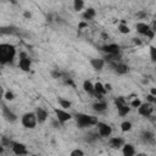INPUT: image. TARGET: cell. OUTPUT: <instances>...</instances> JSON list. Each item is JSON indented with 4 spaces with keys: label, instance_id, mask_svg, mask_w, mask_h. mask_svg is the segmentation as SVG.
Listing matches in <instances>:
<instances>
[{
    "label": "cell",
    "instance_id": "cell-40",
    "mask_svg": "<svg viewBox=\"0 0 156 156\" xmlns=\"http://www.w3.org/2000/svg\"><path fill=\"white\" fill-rule=\"evenodd\" d=\"M134 43H135V44H138V45H140V44H141V42H140V40H138V39H134Z\"/></svg>",
    "mask_w": 156,
    "mask_h": 156
},
{
    "label": "cell",
    "instance_id": "cell-30",
    "mask_svg": "<svg viewBox=\"0 0 156 156\" xmlns=\"http://www.w3.org/2000/svg\"><path fill=\"white\" fill-rule=\"evenodd\" d=\"M140 105H141V101H140L139 99H137V98H135V99L131 102V106H132V107H135V109H137V107L139 109V107H140Z\"/></svg>",
    "mask_w": 156,
    "mask_h": 156
},
{
    "label": "cell",
    "instance_id": "cell-3",
    "mask_svg": "<svg viewBox=\"0 0 156 156\" xmlns=\"http://www.w3.org/2000/svg\"><path fill=\"white\" fill-rule=\"evenodd\" d=\"M37 122H38L37 116H35V113H33V112L24 113L23 117H22V124H23L26 128H29V129L34 128L35 124H37Z\"/></svg>",
    "mask_w": 156,
    "mask_h": 156
},
{
    "label": "cell",
    "instance_id": "cell-38",
    "mask_svg": "<svg viewBox=\"0 0 156 156\" xmlns=\"http://www.w3.org/2000/svg\"><path fill=\"white\" fill-rule=\"evenodd\" d=\"M24 17H26V18H31V17H32V14H31V12H28V11H26V12H24Z\"/></svg>",
    "mask_w": 156,
    "mask_h": 156
},
{
    "label": "cell",
    "instance_id": "cell-1",
    "mask_svg": "<svg viewBox=\"0 0 156 156\" xmlns=\"http://www.w3.org/2000/svg\"><path fill=\"white\" fill-rule=\"evenodd\" d=\"M15 55H16V49L14 45H10V44L0 45V61H1V63L12 61Z\"/></svg>",
    "mask_w": 156,
    "mask_h": 156
},
{
    "label": "cell",
    "instance_id": "cell-32",
    "mask_svg": "<svg viewBox=\"0 0 156 156\" xmlns=\"http://www.w3.org/2000/svg\"><path fill=\"white\" fill-rule=\"evenodd\" d=\"M85 27H88V23H85V22H81L79 24H78V29H83Z\"/></svg>",
    "mask_w": 156,
    "mask_h": 156
},
{
    "label": "cell",
    "instance_id": "cell-8",
    "mask_svg": "<svg viewBox=\"0 0 156 156\" xmlns=\"http://www.w3.org/2000/svg\"><path fill=\"white\" fill-rule=\"evenodd\" d=\"M111 65H112L113 70H115L117 73H120V74H124V73L128 72V67L126 66L124 63H121V62H113V63H111Z\"/></svg>",
    "mask_w": 156,
    "mask_h": 156
},
{
    "label": "cell",
    "instance_id": "cell-37",
    "mask_svg": "<svg viewBox=\"0 0 156 156\" xmlns=\"http://www.w3.org/2000/svg\"><path fill=\"white\" fill-rule=\"evenodd\" d=\"M150 94H151L152 96H155V98H156V88H151V90H150Z\"/></svg>",
    "mask_w": 156,
    "mask_h": 156
},
{
    "label": "cell",
    "instance_id": "cell-28",
    "mask_svg": "<svg viewBox=\"0 0 156 156\" xmlns=\"http://www.w3.org/2000/svg\"><path fill=\"white\" fill-rule=\"evenodd\" d=\"M150 57H151V61L156 62V48L155 46H150Z\"/></svg>",
    "mask_w": 156,
    "mask_h": 156
},
{
    "label": "cell",
    "instance_id": "cell-18",
    "mask_svg": "<svg viewBox=\"0 0 156 156\" xmlns=\"http://www.w3.org/2000/svg\"><path fill=\"white\" fill-rule=\"evenodd\" d=\"M83 89L85 90L87 93L92 94V95H94V93H95L94 84H92V82H89V81H84V83H83Z\"/></svg>",
    "mask_w": 156,
    "mask_h": 156
},
{
    "label": "cell",
    "instance_id": "cell-15",
    "mask_svg": "<svg viewBox=\"0 0 156 156\" xmlns=\"http://www.w3.org/2000/svg\"><path fill=\"white\" fill-rule=\"evenodd\" d=\"M150 29H151L150 26H148L146 23H143V22L137 23V31H138V33H140V34H144V35H145Z\"/></svg>",
    "mask_w": 156,
    "mask_h": 156
},
{
    "label": "cell",
    "instance_id": "cell-14",
    "mask_svg": "<svg viewBox=\"0 0 156 156\" xmlns=\"http://www.w3.org/2000/svg\"><path fill=\"white\" fill-rule=\"evenodd\" d=\"M31 65H32L31 60H29L28 57H26V59H21V60H20V62H18V67H20L21 70H23V71H29Z\"/></svg>",
    "mask_w": 156,
    "mask_h": 156
},
{
    "label": "cell",
    "instance_id": "cell-29",
    "mask_svg": "<svg viewBox=\"0 0 156 156\" xmlns=\"http://www.w3.org/2000/svg\"><path fill=\"white\" fill-rule=\"evenodd\" d=\"M70 156H84V152L81 150V149H76V150H72Z\"/></svg>",
    "mask_w": 156,
    "mask_h": 156
},
{
    "label": "cell",
    "instance_id": "cell-34",
    "mask_svg": "<svg viewBox=\"0 0 156 156\" xmlns=\"http://www.w3.org/2000/svg\"><path fill=\"white\" fill-rule=\"evenodd\" d=\"M155 99H156V98H155V96H152L151 94H149V95H148V101H149V102H155Z\"/></svg>",
    "mask_w": 156,
    "mask_h": 156
},
{
    "label": "cell",
    "instance_id": "cell-26",
    "mask_svg": "<svg viewBox=\"0 0 156 156\" xmlns=\"http://www.w3.org/2000/svg\"><path fill=\"white\" fill-rule=\"evenodd\" d=\"M73 6H74V10H76V11H79V10H82V9H83L84 3L82 1V0H74Z\"/></svg>",
    "mask_w": 156,
    "mask_h": 156
},
{
    "label": "cell",
    "instance_id": "cell-25",
    "mask_svg": "<svg viewBox=\"0 0 156 156\" xmlns=\"http://www.w3.org/2000/svg\"><path fill=\"white\" fill-rule=\"evenodd\" d=\"M59 104L61 105L62 109H70L71 107V101L65 100V99H59Z\"/></svg>",
    "mask_w": 156,
    "mask_h": 156
},
{
    "label": "cell",
    "instance_id": "cell-11",
    "mask_svg": "<svg viewBox=\"0 0 156 156\" xmlns=\"http://www.w3.org/2000/svg\"><path fill=\"white\" fill-rule=\"evenodd\" d=\"M3 115H4L5 118H6L7 121H10V122H14V121L17 120V116H16L14 112H11L6 106H3Z\"/></svg>",
    "mask_w": 156,
    "mask_h": 156
},
{
    "label": "cell",
    "instance_id": "cell-21",
    "mask_svg": "<svg viewBox=\"0 0 156 156\" xmlns=\"http://www.w3.org/2000/svg\"><path fill=\"white\" fill-rule=\"evenodd\" d=\"M117 111H118L120 116H126V115L129 113V111H131V107L128 105H124V106H121V107H117Z\"/></svg>",
    "mask_w": 156,
    "mask_h": 156
},
{
    "label": "cell",
    "instance_id": "cell-43",
    "mask_svg": "<svg viewBox=\"0 0 156 156\" xmlns=\"http://www.w3.org/2000/svg\"><path fill=\"white\" fill-rule=\"evenodd\" d=\"M155 72H156V68H155Z\"/></svg>",
    "mask_w": 156,
    "mask_h": 156
},
{
    "label": "cell",
    "instance_id": "cell-41",
    "mask_svg": "<svg viewBox=\"0 0 156 156\" xmlns=\"http://www.w3.org/2000/svg\"><path fill=\"white\" fill-rule=\"evenodd\" d=\"M138 16H140V17H144V16H146L144 12H140V14H138Z\"/></svg>",
    "mask_w": 156,
    "mask_h": 156
},
{
    "label": "cell",
    "instance_id": "cell-6",
    "mask_svg": "<svg viewBox=\"0 0 156 156\" xmlns=\"http://www.w3.org/2000/svg\"><path fill=\"white\" fill-rule=\"evenodd\" d=\"M102 50L105 51L107 55H116L120 53V46L117 44H107V45H104Z\"/></svg>",
    "mask_w": 156,
    "mask_h": 156
},
{
    "label": "cell",
    "instance_id": "cell-31",
    "mask_svg": "<svg viewBox=\"0 0 156 156\" xmlns=\"http://www.w3.org/2000/svg\"><path fill=\"white\" fill-rule=\"evenodd\" d=\"M5 99L11 101V100H14V99H15V95L12 94L11 92H6V93H5Z\"/></svg>",
    "mask_w": 156,
    "mask_h": 156
},
{
    "label": "cell",
    "instance_id": "cell-12",
    "mask_svg": "<svg viewBox=\"0 0 156 156\" xmlns=\"http://www.w3.org/2000/svg\"><path fill=\"white\" fill-rule=\"evenodd\" d=\"M90 65L93 66L94 70L101 71L102 67H104V65H105V61H104L102 59H93V60H90Z\"/></svg>",
    "mask_w": 156,
    "mask_h": 156
},
{
    "label": "cell",
    "instance_id": "cell-5",
    "mask_svg": "<svg viewBox=\"0 0 156 156\" xmlns=\"http://www.w3.org/2000/svg\"><path fill=\"white\" fill-rule=\"evenodd\" d=\"M55 113H56V118L60 121V122H67L71 120V115L68 112H66L65 110H59V109H55Z\"/></svg>",
    "mask_w": 156,
    "mask_h": 156
},
{
    "label": "cell",
    "instance_id": "cell-27",
    "mask_svg": "<svg viewBox=\"0 0 156 156\" xmlns=\"http://www.w3.org/2000/svg\"><path fill=\"white\" fill-rule=\"evenodd\" d=\"M141 138L144 139L145 141H154V135L150 132H144L141 134Z\"/></svg>",
    "mask_w": 156,
    "mask_h": 156
},
{
    "label": "cell",
    "instance_id": "cell-19",
    "mask_svg": "<svg viewBox=\"0 0 156 156\" xmlns=\"http://www.w3.org/2000/svg\"><path fill=\"white\" fill-rule=\"evenodd\" d=\"M93 109L98 112H102V111H105L107 109V105L104 101H99V102H95L94 105H93Z\"/></svg>",
    "mask_w": 156,
    "mask_h": 156
},
{
    "label": "cell",
    "instance_id": "cell-35",
    "mask_svg": "<svg viewBox=\"0 0 156 156\" xmlns=\"http://www.w3.org/2000/svg\"><path fill=\"white\" fill-rule=\"evenodd\" d=\"M53 126H54L55 128H59V127H60V121H59V120L53 121Z\"/></svg>",
    "mask_w": 156,
    "mask_h": 156
},
{
    "label": "cell",
    "instance_id": "cell-22",
    "mask_svg": "<svg viewBox=\"0 0 156 156\" xmlns=\"http://www.w3.org/2000/svg\"><path fill=\"white\" fill-rule=\"evenodd\" d=\"M118 31H120L122 34H128L129 32H131V29H129V27L126 24V22H124V21H122V23L118 26Z\"/></svg>",
    "mask_w": 156,
    "mask_h": 156
},
{
    "label": "cell",
    "instance_id": "cell-16",
    "mask_svg": "<svg viewBox=\"0 0 156 156\" xmlns=\"http://www.w3.org/2000/svg\"><path fill=\"white\" fill-rule=\"evenodd\" d=\"M123 145V139L121 138H111L110 139V146L113 149H118Z\"/></svg>",
    "mask_w": 156,
    "mask_h": 156
},
{
    "label": "cell",
    "instance_id": "cell-24",
    "mask_svg": "<svg viewBox=\"0 0 156 156\" xmlns=\"http://www.w3.org/2000/svg\"><path fill=\"white\" fill-rule=\"evenodd\" d=\"M115 104H116V107H121V106H124V105H127L126 99H124L123 96L117 98V99L115 100Z\"/></svg>",
    "mask_w": 156,
    "mask_h": 156
},
{
    "label": "cell",
    "instance_id": "cell-42",
    "mask_svg": "<svg viewBox=\"0 0 156 156\" xmlns=\"http://www.w3.org/2000/svg\"><path fill=\"white\" fill-rule=\"evenodd\" d=\"M32 156H37V155H32Z\"/></svg>",
    "mask_w": 156,
    "mask_h": 156
},
{
    "label": "cell",
    "instance_id": "cell-23",
    "mask_svg": "<svg viewBox=\"0 0 156 156\" xmlns=\"http://www.w3.org/2000/svg\"><path fill=\"white\" fill-rule=\"evenodd\" d=\"M121 129H122V132H128V131H131V129H132V123H131V122H128V121L122 122V124H121Z\"/></svg>",
    "mask_w": 156,
    "mask_h": 156
},
{
    "label": "cell",
    "instance_id": "cell-20",
    "mask_svg": "<svg viewBox=\"0 0 156 156\" xmlns=\"http://www.w3.org/2000/svg\"><path fill=\"white\" fill-rule=\"evenodd\" d=\"M95 15H96L95 10H94L93 7H89L88 10H85V12L83 14V18H85V20H92V18L95 17Z\"/></svg>",
    "mask_w": 156,
    "mask_h": 156
},
{
    "label": "cell",
    "instance_id": "cell-10",
    "mask_svg": "<svg viewBox=\"0 0 156 156\" xmlns=\"http://www.w3.org/2000/svg\"><path fill=\"white\" fill-rule=\"evenodd\" d=\"M12 150L16 155H26L27 154V149H26V145L21 144V143H15L14 146H12Z\"/></svg>",
    "mask_w": 156,
    "mask_h": 156
},
{
    "label": "cell",
    "instance_id": "cell-33",
    "mask_svg": "<svg viewBox=\"0 0 156 156\" xmlns=\"http://www.w3.org/2000/svg\"><path fill=\"white\" fill-rule=\"evenodd\" d=\"M154 34H155V32L150 29V31H149V32H148V33H146L145 35H146V37H148L149 39H152V38H154Z\"/></svg>",
    "mask_w": 156,
    "mask_h": 156
},
{
    "label": "cell",
    "instance_id": "cell-17",
    "mask_svg": "<svg viewBox=\"0 0 156 156\" xmlns=\"http://www.w3.org/2000/svg\"><path fill=\"white\" fill-rule=\"evenodd\" d=\"M94 89H95V93L94 95H104L106 93V89H105V85H102L101 83H95L94 84Z\"/></svg>",
    "mask_w": 156,
    "mask_h": 156
},
{
    "label": "cell",
    "instance_id": "cell-39",
    "mask_svg": "<svg viewBox=\"0 0 156 156\" xmlns=\"http://www.w3.org/2000/svg\"><path fill=\"white\" fill-rule=\"evenodd\" d=\"M135 156H148L146 154H144V152H139V154H137Z\"/></svg>",
    "mask_w": 156,
    "mask_h": 156
},
{
    "label": "cell",
    "instance_id": "cell-4",
    "mask_svg": "<svg viewBox=\"0 0 156 156\" xmlns=\"http://www.w3.org/2000/svg\"><path fill=\"white\" fill-rule=\"evenodd\" d=\"M96 127H98V132H99V134H100L101 137H104V138L110 137L111 133H112V128H111L109 124L104 123V122H98Z\"/></svg>",
    "mask_w": 156,
    "mask_h": 156
},
{
    "label": "cell",
    "instance_id": "cell-36",
    "mask_svg": "<svg viewBox=\"0 0 156 156\" xmlns=\"http://www.w3.org/2000/svg\"><path fill=\"white\" fill-rule=\"evenodd\" d=\"M105 89H106V92H110V90H112V87L110 83H106L105 84Z\"/></svg>",
    "mask_w": 156,
    "mask_h": 156
},
{
    "label": "cell",
    "instance_id": "cell-9",
    "mask_svg": "<svg viewBox=\"0 0 156 156\" xmlns=\"http://www.w3.org/2000/svg\"><path fill=\"white\" fill-rule=\"evenodd\" d=\"M35 116H37V120H38V122L39 123H43V122H45L46 121V118H48V112L44 110V109H37V111H35Z\"/></svg>",
    "mask_w": 156,
    "mask_h": 156
},
{
    "label": "cell",
    "instance_id": "cell-2",
    "mask_svg": "<svg viewBox=\"0 0 156 156\" xmlns=\"http://www.w3.org/2000/svg\"><path fill=\"white\" fill-rule=\"evenodd\" d=\"M76 121H77V124H78V127H79V128H84V127L93 126V124H98L96 117L88 116V115H84V113H78L76 116Z\"/></svg>",
    "mask_w": 156,
    "mask_h": 156
},
{
    "label": "cell",
    "instance_id": "cell-13",
    "mask_svg": "<svg viewBox=\"0 0 156 156\" xmlns=\"http://www.w3.org/2000/svg\"><path fill=\"white\" fill-rule=\"evenodd\" d=\"M122 152H123V156H135V150H134V146L132 144L123 145Z\"/></svg>",
    "mask_w": 156,
    "mask_h": 156
},
{
    "label": "cell",
    "instance_id": "cell-7",
    "mask_svg": "<svg viewBox=\"0 0 156 156\" xmlns=\"http://www.w3.org/2000/svg\"><path fill=\"white\" fill-rule=\"evenodd\" d=\"M138 112H139V115H141V116L148 117V116L151 115V112H152V107H151L150 104H141L140 107L138 109Z\"/></svg>",
    "mask_w": 156,
    "mask_h": 156
}]
</instances>
